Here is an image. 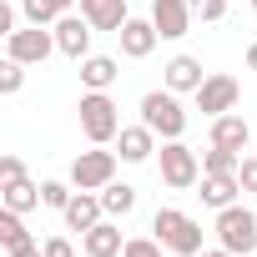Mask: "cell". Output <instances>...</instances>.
I'll return each instance as SVG.
<instances>
[{"label": "cell", "instance_id": "6da1fadb", "mask_svg": "<svg viewBox=\"0 0 257 257\" xmlns=\"http://www.w3.org/2000/svg\"><path fill=\"white\" fill-rule=\"evenodd\" d=\"M152 237H157L172 257H197V252L207 247L202 222H197V217H187L182 207H157V212H152Z\"/></svg>", "mask_w": 257, "mask_h": 257}, {"label": "cell", "instance_id": "7a4b0ae2", "mask_svg": "<svg viewBox=\"0 0 257 257\" xmlns=\"http://www.w3.org/2000/svg\"><path fill=\"white\" fill-rule=\"evenodd\" d=\"M76 111H81V137H86L91 147H111V142L121 137V111H116L111 91H86Z\"/></svg>", "mask_w": 257, "mask_h": 257}, {"label": "cell", "instance_id": "3957f363", "mask_svg": "<svg viewBox=\"0 0 257 257\" xmlns=\"http://www.w3.org/2000/svg\"><path fill=\"white\" fill-rule=\"evenodd\" d=\"M137 111H142V121L152 126V132H157L162 142H177V137L187 132V106H182V96H177V91H167V86L147 91Z\"/></svg>", "mask_w": 257, "mask_h": 257}, {"label": "cell", "instance_id": "277c9868", "mask_svg": "<svg viewBox=\"0 0 257 257\" xmlns=\"http://www.w3.org/2000/svg\"><path fill=\"white\" fill-rule=\"evenodd\" d=\"M212 232H217V242H222L227 252H237V257H252V252H257V212L242 207V202L222 207L217 222H212Z\"/></svg>", "mask_w": 257, "mask_h": 257}, {"label": "cell", "instance_id": "5b68a950", "mask_svg": "<svg viewBox=\"0 0 257 257\" xmlns=\"http://www.w3.org/2000/svg\"><path fill=\"white\" fill-rule=\"evenodd\" d=\"M157 172H162V182H167L172 192H187V187L202 182V157L177 137V142H162V147H157Z\"/></svg>", "mask_w": 257, "mask_h": 257}, {"label": "cell", "instance_id": "8992f818", "mask_svg": "<svg viewBox=\"0 0 257 257\" xmlns=\"http://www.w3.org/2000/svg\"><path fill=\"white\" fill-rule=\"evenodd\" d=\"M116 167H121L116 152L91 147V152H76V162H71V182H76V192H101V187L116 182Z\"/></svg>", "mask_w": 257, "mask_h": 257}, {"label": "cell", "instance_id": "52a82bcc", "mask_svg": "<svg viewBox=\"0 0 257 257\" xmlns=\"http://www.w3.org/2000/svg\"><path fill=\"white\" fill-rule=\"evenodd\" d=\"M6 56H11V61H26V66H46V61L56 56V31H51V26L11 31V36H6Z\"/></svg>", "mask_w": 257, "mask_h": 257}, {"label": "cell", "instance_id": "ba28073f", "mask_svg": "<svg viewBox=\"0 0 257 257\" xmlns=\"http://www.w3.org/2000/svg\"><path fill=\"white\" fill-rule=\"evenodd\" d=\"M237 96H242L237 76L217 71V76H207V81L197 86V111H202L207 121H212V116H227V111H237Z\"/></svg>", "mask_w": 257, "mask_h": 257}, {"label": "cell", "instance_id": "9c48e42d", "mask_svg": "<svg viewBox=\"0 0 257 257\" xmlns=\"http://www.w3.org/2000/svg\"><path fill=\"white\" fill-rule=\"evenodd\" d=\"M51 31H56V51H61V56H71L76 66L91 56V36H96V26H91L86 16H76V11H71V16H61Z\"/></svg>", "mask_w": 257, "mask_h": 257}, {"label": "cell", "instance_id": "30bf717a", "mask_svg": "<svg viewBox=\"0 0 257 257\" xmlns=\"http://www.w3.org/2000/svg\"><path fill=\"white\" fill-rule=\"evenodd\" d=\"M192 0H152V26L162 31V41H182L192 31Z\"/></svg>", "mask_w": 257, "mask_h": 257}, {"label": "cell", "instance_id": "8fae6325", "mask_svg": "<svg viewBox=\"0 0 257 257\" xmlns=\"http://www.w3.org/2000/svg\"><path fill=\"white\" fill-rule=\"evenodd\" d=\"M157 132H152V126L147 121H137V126H121V137H116V157L121 162H132V167H142V162H152L157 157Z\"/></svg>", "mask_w": 257, "mask_h": 257}, {"label": "cell", "instance_id": "7c38bea8", "mask_svg": "<svg viewBox=\"0 0 257 257\" xmlns=\"http://www.w3.org/2000/svg\"><path fill=\"white\" fill-rule=\"evenodd\" d=\"M116 41H121V56H126V61H147V56L157 51L162 31L152 26V16H147V21H137V16H132V21L116 31Z\"/></svg>", "mask_w": 257, "mask_h": 257}, {"label": "cell", "instance_id": "4fadbf2b", "mask_svg": "<svg viewBox=\"0 0 257 257\" xmlns=\"http://www.w3.org/2000/svg\"><path fill=\"white\" fill-rule=\"evenodd\" d=\"M202 192V207H212V212H222V207H232L237 197H242V177L237 172H202V182H197Z\"/></svg>", "mask_w": 257, "mask_h": 257}, {"label": "cell", "instance_id": "5bb4252c", "mask_svg": "<svg viewBox=\"0 0 257 257\" xmlns=\"http://www.w3.org/2000/svg\"><path fill=\"white\" fill-rule=\"evenodd\" d=\"M212 147H227V152H247V147H252V121H247L242 111L212 116Z\"/></svg>", "mask_w": 257, "mask_h": 257}, {"label": "cell", "instance_id": "9a60e30c", "mask_svg": "<svg viewBox=\"0 0 257 257\" xmlns=\"http://www.w3.org/2000/svg\"><path fill=\"white\" fill-rule=\"evenodd\" d=\"M202 81H207V71H202V61H197V56H172V61L162 66V86H167V91H177V96H182V91H192V96H197V86H202Z\"/></svg>", "mask_w": 257, "mask_h": 257}, {"label": "cell", "instance_id": "2e32d148", "mask_svg": "<svg viewBox=\"0 0 257 257\" xmlns=\"http://www.w3.org/2000/svg\"><path fill=\"white\" fill-rule=\"evenodd\" d=\"M121 247H126V237H121L116 217H101L91 232H81V252L86 257H121Z\"/></svg>", "mask_w": 257, "mask_h": 257}, {"label": "cell", "instance_id": "e0dca14e", "mask_svg": "<svg viewBox=\"0 0 257 257\" xmlns=\"http://www.w3.org/2000/svg\"><path fill=\"white\" fill-rule=\"evenodd\" d=\"M61 217H66V227H71V232H91V227L106 217L101 192H76V197H71V207H66Z\"/></svg>", "mask_w": 257, "mask_h": 257}, {"label": "cell", "instance_id": "ac0fdd59", "mask_svg": "<svg viewBox=\"0 0 257 257\" xmlns=\"http://www.w3.org/2000/svg\"><path fill=\"white\" fill-rule=\"evenodd\" d=\"M81 16H86L96 31H121L126 21H132L126 0H81Z\"/></svg>", "mask_w": 257, "mask_h": 257}, {"label": "cell", "instance_id": "d6986e66", "mask_svg": "<svg viewBox=\"0 0 257 257\" xmlns=\"http://www.w3.org/2000/svg\"><path fill=\"white\" fill-rule=\"evenodd\" d=\"M116 76H121V61L116 56H86L81 61V86L86 91H111Z\"/></svg>", "mask_w": 257, "mask_h": 257}, {"label": "cell", "instance_id": "ffe728a7", "mask_svg": "<svg viewBox=\"0 0 257 257\" xmlns=\"http://www.w3.org/2000/svg\"><path fill=\"white\" fill-rule=\"evenodd\" d=\"M0 202H6L11 212H21V217H26V212H36V207H46V202H41V187H36L31 177L6 182V187H0Z\"/></svg>", "mask_w": 257, "mask_h": 257}, {"label": "cell", "instance_id": "44dd1931", "mask_svg": "<svg viewBox=\"0 0 257 257\" xmlns=\"http://www.w3.org/2000/svg\"><path fill=\"white\" fill-rule=\"evenodd\" d=\"M81 6V0H21V16L31 21V26H56L61 16H71Z\"/></svg>", "mask_w": 257, "mask_h": 257}, {"label": "cell", "instance_id": "7402d4cb", "mask_svg": "<svg viewBox=\"0 0 257 257\" xmlns=\"http://www.w3.org/2000/svg\"><path fill=\"white\" fill-rule=\"evenodd\" d=\"M101 207H106V217H132V212H137V187H132V182L101 187Z\"/></svg>", "mask_w": 257, "mask_h": 257}, {"label": "cell", "instance_id": "603a6c76", "mask_svg": "<svg viewBox=\"0 0 257 257\" xmlns=\"http://www.w3.org/2000/svg\"><path fill=\"white\" fill-rule=\"evenodd\" d=\"M0 242H6V252H16V247H26V242H36V237L26 232V222H21V212H11V207H0Z\"/></svg>", "mask_w": 257, "mask_h": 257}, {"label": "cell", "instance_id": "cb8c5ba5", "mask_svg": "<svg viewBox=\"0 0 257 257\" xmlns=\"http://www.w3.org/2000/svg\"><path fill=\"white\" fill-rule=\"evenodd\" d=\"M237 167H242V152H227V147L202 152V172H237Z\"/></svg>", "mask_w": 257, "mask_h": 257}, {"label": "cell", "instance_id": "d4e9b609", "mask_svg": "<svg viewBox=\"0 0 257 257\" xmlns=\"http://www.w3.org/2000/svg\"><path fill=\"white\" fill-rule=\"evenodd\" d=\"M71 197H76V182H41V202H46L51 212H66Z\"/></svg>", "mask_w": 257, "mask_h": 257}, {"label": "cell", "instance_id": "484cf974", "mask_svg": "<svg viewBox=\"0 0 257 257\" xmlns=\"http://www.w3.org/2000/svg\"><path fill=\"white\" fill-rule=\"evenodd\" d=\"M121 257H172L157 237H126V247H121Z\"/></svg>", "mask_w": 257, "mask_h": 257}, {"label": "cell", "instance_id": "4316f807", "mask_svg": "<svg viewBox=\"0 0 257 257\" xmlns=\"http://www.w3.org/2000/svg\"><path fill=\"white\" fill-rule=\"evenodd\" d=\"M21 86H26V61H11V56H6V66H0V91L16 96Z\"/></svg>", "mask_w": 257, "mask_h": 257}, {"label": "cell", "instance_id": "83f0119b", "mask_svg": "<svg viewBox=\"0 0 257 257\" xmlns=\"http://www.w3.org/2000/svg\"><path fill=\"white\" fill-rule=\"evenodd\" d=\"M227 6H232V0H192V11H197L202 21H222V16H227Z\"/></svg>", "mask_w": 257, "mask_h": 257}, {"label": "cell", "instance_id": "f1b7e54d", "mask_svg": "<svg viewBox=\"0 0 257 257\" xmlns=\"http://www.w3.org/2000/svg\"><path fill=\"white\" fill-rule=\"evenodd\" d=\"M41 247H46V257H76V247H71V237H46Z\"/></svg>", "mask_w": 257, "mask_h": 257}, {"label": "cell", "instance_id": "f546056e", "mask_svg": "<svg viewBox=\"0 0 257 257\" xmlns=\"http://www.w3.org/2000/svg\"><path fill=\"white\" fill-rule=\"evenodd\" d=\"M237 177H242V192H257V157H242Z\"/></svg>", "mask_w": 257, "mask_h": 257}, {"label": "cell", "instance_id": "4dcf8cb0", "mask_svg": "<svg viewBox=\"0 0 257 257\" xmlns=\"http://www.w3.org/2000/svg\"><path fill=\"white\" fill-rule=\"evenodd\" d=\"M16 177H26V162L21 157H0V182H16Z\"/></svg>", "mask_w": 257, "mask_h": 257}, {"label": "cell", "instance_id": "1f68e13d", "mask_svg": "<svg viewBox=\"0 0 257 257\" xmlns=\"http://www.w3.org/2000/svg\"><path fill=\"white\" fill-rule=\"evenodd\" d=\"M0 31H6V36L21 31V26H16V6H0Z\"/></svg>", "mask_w": 257, "mask_h": 257}, {"label": "cell", "instance_id": "d6a6232c", "mask_svg": "<svg viewBox=\"0 0 257 257\" xmlns=\"http://www.w3.org/2000/svg\"><path fill=\"white\" fill-rule=\"evenodd\" d=\"M11 257H46V247H41V242H26V247H16Z\"/></svg>", "mask_w": 257, "mask_h": 257}, {"label": "cell", "instance_id": "836d02e7", "mask_svg": "<svg viewBox=\"0 0 257 257\" xmlns=\"http://www.w3.org/2000/svg\"><path fill=\"white\" fill-rule=\"evenodd\" d=\"M197 257H237V252H227V247H222V242H217V247H202V252H197Z\"/></svg>", "mask_w": 257, "mask_h": 257}, {"label": "cell", "instance_id": "e575fe53", "mask_svg": "<svg viewBox=\"0 0 257 257\" xmlns=\"http://www.w3.org/2000/svg\"><path fill=\"white\" fill-rule=\"evenodd\" d=\"M247 71H257V41L247 46Z\"/></svg>", "mask_w": 257, "mask_h": 257}, {"label": "cell", "instance_id": "d590c367", "mask_svg": "<svg viewBox=\"0 0 257 257\" xmlns=\"http://www.w3.org/2000/svg\"><path fill=\"white\" fill-rule=\"evenodd\" d=\"M247 6H252V11H257V0H247Z\"/></svg>", "mask_w": 257, "mask_h": 257}]
</instances>
